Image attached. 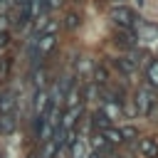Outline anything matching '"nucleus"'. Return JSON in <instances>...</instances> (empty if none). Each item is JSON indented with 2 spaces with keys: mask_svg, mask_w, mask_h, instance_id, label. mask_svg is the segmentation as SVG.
<instances>
[{
  "mask_svg": "<svg viewBox=\"0 0 158 158\" xmlns=\"http://www.w3.org/2000/svg\"><path fill=\"white\" fill-rule=\"evenodd\" d=\"M109 17H111V22H114L116 27H123V30H133L136 22H138L136 12H133L131 7H126V5H114V7L109 10Z\"/></svg>",
  "mask_w": 158,
  "mask_h": 158,
  "instance_id": "f257e3e1",
  "label": "nucleus"
},
{
  "mask_svg": "<svg viewBox=\"0 0 158 158\" xmlns=\"http://www.w3.org/2000/svg\"><path fill=\"white\" fill-rule=\"evenodd\" d=\"M153 104H156V99H153L151 86H141V89L136 91V109H138V114L148 116V111H151V106H153Z\"/></svg>",
  "mask_w": 158,
  "mask_h": 158,
  "instance_id": "f03ea898",
  "label": "nucleus"
},
{
  "mask_svg": "<svg viewBox=\"0 0 158 158\" xmlns=\"http://www.w3.org/2000/svg\"><path fill=\"white\" fill-rule=\"evenodd\" d=\"M49 104H52L49 91L40 89V91H37V96H35V121H37V128H40V123H42V118H44V114H47Z\"/></svg>",
  "mask_w": 158,
  "mask_h": 158,
  "instance_id": "7ed1b4c3",
  "label": "nucleus"
},
{
  "mask_svg": "<svg viewBox=\"0 0 158 158\" xmlns=\"http://www.w3.org/2000/svg\"><path fill=\"white\" fill-rule=\"evenodd\" d=\"M57 44V35L54 32H40V40H37V57H47Z\"/></svg>",
  "mask_w": 158,
  "mask_h": 158,
  "instance_id": "20e7f679",
  "label": "nucleus"
},
{
  "mask_svg": "<svg viewBox=\"0 0 158 158\" xmlns=\"http://www.w3.org/2000/svg\"><path fill=\"white\" fill-rule=\"evenodd\" d=\"M138 153H141V158H156L158 156V141L153 136L141 138L138 141Z\"/></svg>",
  "mask_w": 158,
  "mask_h": 158,
  "instance_id": "39448f33",
  "label": "nucleus"
},
{
  "mask_svg": "<svg viewBox=\"0 0 158 158\" xmlns=\"http://www.w3.org/2000/svg\"><path fill=\"white\" fill-rule=\"evenodd\" d=\"M114 42L121 44V47H133V44H136V35H133V30H123V27H118V30L114 32Z\"/></svg>",
  "mask_w": 158,
  "mask_h": 158,
  "instance_id": "423d86ee",
  "label": "nucleus"
},
{
  "mask_svg": "<svg viewBox=\"0 0 158 158\" xmlns=\"http://www.w3.org/2000/svg\"><path fill=\"white\" fill-rule=\"evenodd\" d=\"M49 2L47 0H30V17H35L40 25L44 22V12H47Z\"/></svg>",
  "mask_w": 158,
  "mask_h": 158,
  "instance_id": "0eeeda50",
  "label": "nucleus"
},
{
  "mask_svg": "<svg viewBox=\"0 0 158 158\" xmlns=\"http://www.w3.org/2000/svg\"><path fill=\"white\" fill-rule=\"evenodd\" d=\"M12 109H15V91L7 89L0 94V114H12Z\"/></svg>",
  "mask_w": 158,
  "mask_h": 158,
  "instance_id": "6e6552de",
  "label": "nucleus"
},
{
  "mask_svg": "<svg viewBox=\"0 0 158 158\" xmlns=\"http://www.w3.org/2000/svg\"><path fill=\"white\" fill-rule=\"evenodd\" d=\"M15 126H17V121H15V116H12V114H0V136L12 133V131H15Z\"/></svg>",
  "mask_w": 158,
  "mask_h": 158,
  "instance_id": "1a4fd4ad",
  "label": "nucleus"
},
{
  "mask_svg": "<svg viewBox=\"0 0 158 158\" xmlns=\"http://www.w3.org/2000/svg\"><path fill=\"white\" fill-rule=\"evenodd\" d=\"M99 133L106 138V143H109V146H111V143H121V141H123V138H121V131H118V128H114V126H109V128H101Z\"/></svg>",
  "mask_w": 158,
  "mask_h": 158,
  "instance_id": "9d476101",
  "label": "nucleus"
},
{
  "mask_svg": "<svg viewBox=\"0 0 158 158\" xmlns=\"http://www.w3.org/2000/svg\"><path fill=\"white\" fill-rule=\"evenodd\" d=\"M114 64H116V69L123 72V74H131V72L136 69V62H133V59H126V57H116Z\"/></svg>",
  "mask_w": 158,
  "mask_h": 158,
  "instance_id": "9b49d317",
  "label": "nucleus"
},
{
  "mask_svg": "<svg viewBox=\"0 0 158 158\" xmlns=\"http://www.w3.org/2000/svg\"><path fill=\"white\" fill-rule=\"evenodd\" d=\"M94 126H96L99 131H101V128H109V126H111V118H109L101 109H96V111H94Z\"/></svg>",
  "mask_w": 158,
  "mask_h": 158,
  "instance_id": "f8f14e48",
  "label": "nucleus"
},
{
  "mask_svg": "<svg viewBox=\"0 0 158 158\" xmlns=\"http://www.w3.org/2000/svg\"><path fill=\"white\" fill-rule=\"evenodd\" d=\"M91 146H94L99 153H109V143H106V138H104L99 131L94 133V138H91Z\"/></svg>",
  "mask_w": 158,
  "mask_h": 158,
  "instance_id": "ddd939ff",
  "label": "nucleus"
},
{
  "mask_svg": "<svg viewBox=\"0 0 158 158\" xmlns=\"http://www.w3.org/2000/svg\"><path fill=\"white\" fill-rule=\"evenodd\" d=\"M79 99H81V89L72 86V91H69V96H67V109H77V106H79Z\"/></svg>",
  "mask_w": 158,
  "mask_h": 158,
  "instance_id": "4468645a",
  "label": "nucleus"
},
{
  "mask_svg": "<svg viewBox=\"0 0 158 158\" xmlns=\"http://www.w3.org/2000/svg\"><path fill=\"white\" fill-rule=\"evenodd\" d=\"M94 81H96V84H106V81H109V72H106L104 64H96V69H94Z\"/></svg>",
  "mask_w": 158,
  "mask_h": 158,
  "instance_id": "2eb2a0df",
  "label": "nucleus"
},
{
  "mask_svg": "<svg viewBox=\"0 0 158 158\" xmlns=\"http://www.w3.org/2000/svg\"><path fill=\"white\" fill-rule=\"evenodd\" d=\"M10 69H12V57H2L0 59V79H7Z\"/></svg>",
  "mask_w": 158,
  "mask_h": 158,
  "instance_id": "dca6fc26",
  "label": "nucleus"
},
{
  "mask_svg": "<svg viewBox=\"0 0 158 158\" xmlns=\"http://www.w3.org/2000/svg\"><path fill=\"white\" fill-rule=\"evenodd\" d=\"M79 22H81V20H79V15H77V12H69V15L64 17V27H67V30H77V27H79Z\"/></svg>",
  "mask_w": 158,
  "mask_h": 158,
  "instance_id": "f3484780",
  "label": "nucleus"
},
{
  "mask_svg": "<svg viewBox=\"0 0 158 158\" xmlns=\"http://www.w3.org/2000/svg\"><path fill=\"white\" fill-rule=\"evenodd\" d=\"M148 81H151V86H158V59L151 62V67H148Z\"/></svg>",
  "mask_w": 158,
  "mask_h": 158,
  "instance_id": "a211bd4d",
  "label": "nucleus"
},
{
  "mask_svg": "<svg viewBox=\"0 0 158 158\" xmlns=\"http://www.w3.org/2000/svg\"><path fill=\"white\" fill-rule=\"evenodd\" d=\"M81 156H84V143L79 138H74L72 141V158H81Z\"/></svg>",
  "mask_w": 158,
  "mask_h": 158,
  "instance_id": "6ab92c4d",
  "label": "nucleus"
},
{
  "mask_svg": "<svg viewBox=\"0 0 158 158\" xmlns=\"http://www.w3.org/2000/svg\"><path fill=\"white\" fill-rule=\"evenodd\" d=\"M118 131H121V138H123V141H128V138H133V136L138 133L133 126H126V128H118Z\"/></svg>",
  "mask_w": 158,
  "mask_h": 158,
  "instance_id": "aec40b11",
  "label": "nucleus"
},
{
  "mask_svg": "<svg viewBox=\"0 0 158 158\" xmlns=\"http://www.w3.org/2000/svg\"><path fill=\"white\" fill-rule=\"evenodd\" d=\"M7 44H10V35H7V32H0V52H2Z\"/></svg>",
  "mask_w": 158,
  "mask_h": 158,
  "instance_id": "412c9836",
  "label": "nucleus"
},
{
  "mask_svg": "<svg viewBox=\"0 0 158 158\" xmlns=\"http://www.w3.org/2000/svg\"><path fill=\"white\" fill-rule=\"evenodd\" d=\"M89 158H109V156H106V153H99V151H94Z\"/></svg>",
  "mask_w": 158,
  "mask_h": 158,
  "instance_id": "4be33fe9",
  "label": "nucleus"
},
{
  "mask_svg": "<svg viewBox=\"0 0 158 158\" xmlns=\"http://www.w3.org/2000/svg\"><path fill=\"white\" fill-rule=\"evenodd\" d=\"M121 158H133V156H121Z\"/></svg>",
  "mask_w": 158,
  "mask_h": 158,
  "instance_id": "5701e85b",
  "label": "nucleus"
},
{
  "mask_svg": "<svg viewBox=\"0 0 158 158\" xmlns=\"http://www.w3.org/2000/svg\"><path fill=\"white\" fill-rule=\"evenodd\" d=\"M30 158H37V156H30Z\"/></svg>",
  "mask_w": 158,
  "mask_h": 158,
  "instance_id": "b1692460",
  "label": "nucleus"
},
{
  "mask_svg": "<svg viewBox=\"0 0 158 158\" xmlns=\"http://www.w3.org/2000/svg\"><path fill=\"white\" fill-rule=\"evenodd\" d=\"M2 2H5V0H0V5H2Z\"/></svg>",
  "mask_w": 158,
  "mask_h": 158,
  "instance_id": "393cba45",
  "label": "nucleus"
},
{
  "mask_svg": "<svg viewBox=\"0 0 158 158\" xmlns=\"http://www.w3.org/2000/svg\"><path fill=\"white\" fill-rule=\"evenodd\" d=\"M0 158H2V153H0Z\"/></svg>",
  "mask_w": 158,
  "mask_h": 158,
  "instance_id": "a878e982",
  "label": "nucleus"
}]
</instances>
